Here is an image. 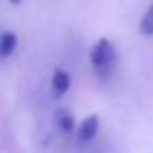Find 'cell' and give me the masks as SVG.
Wrapping results in <instances>:
<instances>
[{
	"label": "cell",
	"mask_w": 153,
	"mask_h": 153,
	"mask_svg": "<svg viewBox=\"0 0 153 153\" xmlns=\"http://www.w3.org/2000/svg\"><path fill=\"white\" fill-rule=\"evenodd\" d=\"M90 63L101 79L108 78L112 74V68L115 63V49L108 38H99L94 43V47L90 51Z\"/></svg>",
	"instance_id": "obj_1"
},
{
	"label": "cell",
	"mask_w": 153,
	"mask_h": 153,
	"mask_svg": "<svg viewBox=\"0 0 153 153\" xmlns=\"http://www.w3.org/2000/svg\"><path fill=\"white\" fill-rule=\"evenodd\" d=\"M51 88H52V94L56 97H61L68 92L70 88V76L68 72H65L63 68H56L52 78H51Z\"/></svg>",
	"instance_id": "obj_2"
},
{
	"label": "cell",
	"mask_w": 153,
	"mask_h": 153,
	"mask_svg": "<svg viewBox=\"0 0 153 153\" xmlns=\"http://www.w3.org/2000/svg\"><path fill=\"white\" fill-rule=\"evenodd\" d=\"M97 130H99V117L88 115L87 119H83V123L78 128V139L81 142H88L97 135Z\"/></svg>",
	"instance_id": "obj_3"
},
{
	"label": "cell",
	"mask_w": 153,
	"mask_h": 153,
	"mask_svg": "<svg viewBox=\"0 0 153 153\" xmlns=\"http://www.w3.org/2000/svg\"><path fill=\"white\" fill-rule=\"evenodd\" d=\"M56 124L59 126V130H63L65 133H70L76 128V119L74 114L68 108H58L56 110Z\"/></svg>",
	"instance_id": "obj_4"
},
{
	"label": "cell",
	"mask_w": 153,
	"mask_h": 153,
	"mask_svg": "<svg viewBox=\"0 0 153 153\" xmlns=\"http://www.w3.org/2000/svg\"><path fill=\"white\" fill-rule=\"evenodd\" d=\"M16 45H18V38H16L15 33L6 31V33L0 34V56H2V58L11 56L15 52Z\"/></svg>",
	"instance_id": "obj_5"
},
{
	"label": "cell",
	"mask_w": 153,
	"mask_h": 153,
	"mask_svg": "<svg viewBox=\"0 0 153 153\" xmlns=\"http://www.w3.org/2000/svg\"><path fill=\"white\" fill-rule=\"evenodd\" d=\"M139 31L146 36H153V4L148 7V11L144 13V16L139 22Z\"/></svg>",
	"instance_id": "obj_6"
}]
</instances>
